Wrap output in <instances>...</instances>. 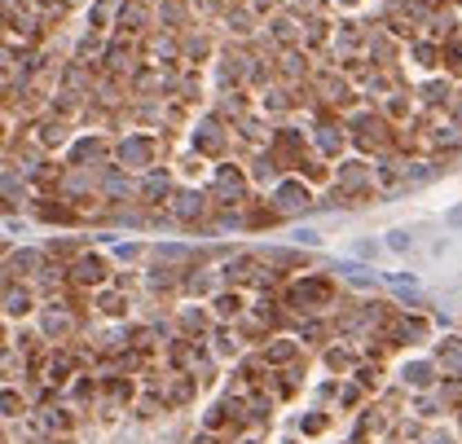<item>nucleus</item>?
Instances as JSON below:
<instances>
[{
  "instance_id": "1",
  "label": "nucleus",
  "mask_w": 462,
  "mask_h": 444,
  "mask_svg": "<svg viewBox=\"0 0 462 444\" xmlns=\"http://www.w3.org/2000/svg\"><path fill=\"white\" fill-rule=\"evenodd\" d=\"M387 247H392V251H410V233L405 229H392V233H387Z\"/></svg>"
}]
</instances>
